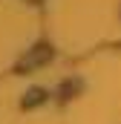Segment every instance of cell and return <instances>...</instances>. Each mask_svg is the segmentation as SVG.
Segmentation results:
<instances>
[{
  "label": "cell",
  "mask_w": 121,
  "mask_h": 124,
  "mask_svg": "<svg viewBox=\"0 0 121 124\" xmlns=\"http://www.w3.org/2000/svg\"><path fill=\"white\" fill-rule=\"evenodd\" d=\"M29 98H26V107H29V104H38V101H40V98H43V90H29Z\"/></svg>",
  "instance_id": "1"
}]
</instances>
